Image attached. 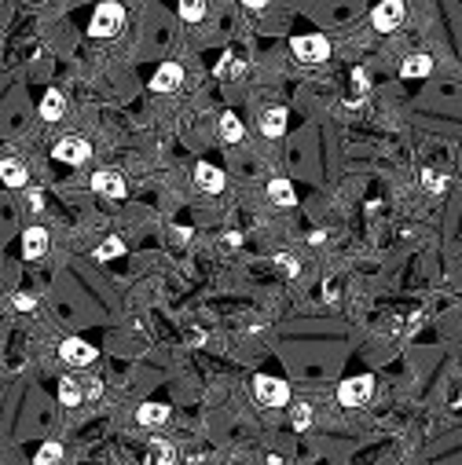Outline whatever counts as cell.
I'll return each instance as SVG.
<instances>
[{
  "mask_svg": "<svg viewBox=\"0 0 462 465\" xmlns=\"http://www.w3.org/2000/svg\"><path fill=\"white\" fill-rule=\"evenodd\" d=\"M224 242H227V246H239V242H242V235H239V231H231V235H224Z\"/></svg>",
  "mask_w": 462,
  "mask_h": 465,
  "instance_id": "34",
  "label": "cell"
},
{
  "mask_svg": "<svg viewBox=\"0 0 462 465\" xmlns=\"http://www.w3.org/2000/svg\"><path fill=\"white\" fill-rule=\"evenodd\" d=\"M26 205H30V213H40V209H45V191H30Z\"/></svg>",
  "mask_w": 462,
  "mask_h": 465,
  "instance_id": "29",
  "label": "cell"
},
{
  "mask_svg": "<svg viewBox=\"0 0 462 465\" xmlns=\"http://www.w3.org/2000/svg\"><path fill=\"white\" fill-rule=\"evenodd\" d=\"M371 392H374V381L367 374L345 377V381L338 385V403L342 407H364V403H371Z\"/></svg>",
  "mask_w": 462,
  "mask_h": 465,
  "instance_id": "5",
  "label": "cell"
},
{
  "mask_svg": "<svg viewBox=\"0 0 462 465\" xmlns=\"http://www.w3.org/2000/svg\"><path fill=\"white\" fill-rule=\"evenodd\" d=\"M169 407H165V403H143L140 411H136V421H140V425H162V421H169Z\"/></svg>",
  "mask_w": 462,
  "mask_h": 465,
  "instance_id": "17",
  "label": "cell"
},
{
  "mask_svg": "<svg viewBox=\"0 0 462 465\" xmlns=\"http://www.w3.org/2000/svg\"><path fill=\"white\" fill-rule=\"evenodd\" d=\"M268 198H271V205H279V209H290L293 202H298L290 180H271V183H268Z\"/></svg>",
  "mask_w": 462,
  "mask_h": 465,
  "instance_id": "16",
  "label": "cell"
},
{
  "mask_svg": "<svg viewBox=\"0 0 462 465\" xmlns=\"http://www.w3.org/2000/svg\"><path fill=\"white\" fill-rule=\"evenodd\" d=\"M184 84V67L180 62H162L151 77V92H176Z\"/></svg>",
  "mask_w": 462,
  "mask_h": 465,
  "instance_id": "9",
  "label": "cell"
},
{
  "mask_svg": "<svg viewBox=\"0 0 462 465\" xmlns=\"http://www.w3.org/2000/svg\"><path fill=\"white\" fill-rule=\"evenodd\" d=\"M180 18L184 23H202L205 18V0H180Z\"/></svg>",
  "mask_w": 462,
  "mask_h": 465,
  "instance_id": "22",
  "label": "cell"
},
{
  "mask_svg": "<svg viewBox=\"0 0 462 465\" xmlns=\"http://www.w3.org/2000/svg\"><path fill=\"white\" fill-rule=\"evenodd\" d=\"M429 74H433V59L426 52H415V55H407L400 62V77L404 81H418V77H429Z\"/></svg>",
  "mask_w": 462,
  "mask_h": 465,
  "instance_id": "12",
  "label": "cell"
},
{
  "mask_svg": "<svg viewBox=\"0 0 462 465\" xmlns=\"http://www.w3.org/2000/svg\"><path fill=\"white\" fill-rule=\"evenodd\" d=\"M276 264H279V268H283V271L290 275V279H293V275H298V271H301V264H298V260H293V257H290V253H276Z\"/></svg>",
  "mask_w": 462,
  "mask_h": 465,
  "instance_id": "26",
  "label": "cell"
},
{
  "mask_svg": "<svg viewBox=\"0 0 462 465\" xmlns=\"http://www.w3.org/2000/svg\"><path fill=\"white\" fill-rule=\"evenodd\" d=\"M323 239H327V231H312V235H308V242H312V246H320Z\"/></svg>",
  "mask_w": 462,
  "mask_h": 465,
  "instance_id": "33",
  "label": "cell"
},
{
  "mask_svg": "<svg viewBox=\"0 0 462 465\" xmlns=\"http://www.w3.org/2000/svg\"><path fill=\"white\" fill-rule=\"evenodd\" d=\"M92 191L118 202V198L129 195V187H125V176L114 173V168H96V173H92Z\"/></svg>",
  "mask_w": 462,
  "mask_h": 465,
  "instance_id": "8",
  "label": "cell"
},
{
  "mask_svg": "<svg viewBox=\"0 0 462 465\" xmlns=\"http://www.w3.org/2000/svg\"><path fill=\"white\" fill-rule=\"evenodd\" d=\"M254 396L261 399L264 407H290V385L283 377H268V374H257L254 377Z\"/></svg>",
  "mask_w": 462,
  "mask_h": 465,
  "instance_id": "3",
  "label": "cell"
},
{
  "mask_svg": "<svg viewBox=\"0 0 462 465\" xmlns=\"http://www.w3.org/2000/svg\"><path fill=\"white\" fill-rule=\"evenodd\" d=\"M264 465H286V461H283L279 454H268V461H264Z\"/></svg>",
  "mask_w": 462,
  "mask_h": 465,
  "instance_id": "35",
  "label": "cell"
},
{
  "mask_svg": "<svg viewBox=\"0 0 462 465\" xmlns=\"http://www.w3.org/2000/svg\"><path fill=\"white\" fill-rule=\"evenodd\" d=\"M114 257H125V242L114 235V239H107L99 249H96V260H114Z\"/></svg>",
  "mask_w": 462,
  "mask_h": 465,
  "instance_id": "24",
  "label": "cell"
},
{
  "mask_svg": "<svg viewBox=\"0 0 462 465\" xmlns=\"http://www.w3.org/2000/svg\"><path fill=\"white\" fill-rule=\"evenodd\" d=\"M352 84H356V92H367V88H371L367 70H352Z\"/></svg>",
  "mask_w": 462,
  "mask_h": 465,
  "instance_id": "30",
  "label": "cell"
},
{
  "mask_svg": "<svg viewBox=\"0 0 462 465\" xmlns=\"http://www.w3.org/2000/svg\"><path fill=\"white\" fill-rule=\"evenodd\" d=\"M151 465H176V451L169 440H151Z\"/></svg>",
  "mask_w": 462,
  "mask_h": 465,
  "instance_id": "20",
  "label": "cell"
},
{
  "mask_svg": "<svg viewBox=\"0 0 462 465\" xmlns=\"http://www.w3.org/2000/svg\"><path fill=\"white\" fill-rule=\"evenodd\" d=\"M290 52L298 62H305V67H320V62L330 59V40L323 33H301L290 40Z\"/></svg>",
  "mask_w": 462,
  "mask_h": 465,
  "instance_id": "1",
  "label": "cell"
},
{
  "mask_svg": "<svg viewBox=\"0 0 462 465\" xmlns=\"http://www.w3.org/2000/svg\"><path fill=\"white\" fill-rule=\"evenodd\" d=\"M217 74H242V62L231 59V55H224V59L217 62Z\"/></svg>",
  "mask_w": 462,
  "mask_h": 465,
  "instance_id": "28",
  "label": "cell"
},
{
  "mask_svg": "<svg viewBox=\"0 0 462 465\" xmlns=\"http://www.w3.org/2000/svg\"><path fill=\"white\" fill-rule=\"evenodd\" d=\"M268 4H264V0H246V11H264Z\"/></svg>",
  "mask_w": 462,
  "mask_h": 465,
  "instance_id": "32",
  "label": "cell"
},
{
  "mask_svg": "<svg viewBox=\"0 0 462 465\" xmlns=\"http://www.w3.org/2000/svg\"><path fill=\"white\" fill-rule=\"evenodd\" d=\"M121 26H125V8L114 4V0H103L89 23V37H118Z\"/></svg>",
  "mask_w": 462,
  "mask_h": 465,
  "instance_id": "2",
  "label": "cell"
},
{
  "mask_svg": "<svg viewBox=\"0 0 462 465\" xmlns=\"http://www.w3.org/2000/svg\"><path fill=\"white\" fill-rule=\"evenodd\" d=\"M96 355H99V348L89 345L85 337H67V341L59 345V359L70 367H89V363H96Z\"/></svg>",
  "mask_w": 462,
  "mask_h": 465,
  "instance_id": "7",
  "label": "cell"
},
{
  "mask_svg": "<svg viewBox=\"0 0 462 465\" xmlns=\"http://www.w3.org/2000/svg\"><path fill=\"white\" fill-rule=\"evenodd\" d=\"M55 161H62V165H85L89 158H92V143L89 139H81V136H62L59 143H55Z\"/></svg>",
  "mask_w": 462,
  "mask_h": 465,
  "instance_id": "6",
  "label": "cell"
},
{
  "mask_svg": "<svg viewBox=\"0 0 462 465\" xmlns=\"http://www.w3.org/2000/svg\"><path fill=\"white\" fill-rule=\"evenodd\" d=\"M0 180H4L8 187H26L30 168L18 161V158H0Z\"/></svg>",
  "mask_w": 462,
  "mask_h": 465,
  "instance_id": "14",
  "label": "cell"
},
{
  "mask_svg": "<svg viewBox=\"0 0 462 465\" xmlns=\"http://www.w3.org/2000/svg\"><path fill=\"white\" fill-rule=\"evenodd\" d=\"M404 18H407L404 0H382V4L371 11V26H374L378 33H393V30H400Z\"/></svg>",
  "mask_w": 462,
  "mask_h": 465,
  "instance_id": "4",
  "label": "cell"
},
{
  "mask_svg": "<svg viewBox=\"0 0 462 465\" xmlns=\"http://www.w3.org/2000/svg\"><path fill=\"white\" fill-rule=\"evenodd\" d=\"M62 114H67V99H62V92H45V99H40V117L45 121H59Z\"/></svg>",
  "mask_w": 462,
  "mask_h": 465,
  "instance_id": "15",
  "label": "cell"
},
{
  "mask_svg": "<svg viewBox=\"0 0 462 465\" xmlns=\"http://www.w3.org/2000/svg\"><path fill=\"white\" fill-rule=\"evenodd\" d=\"M11 304H15L18 311H33V308H37V297H33V293H15Z\"/></svg>",
  "mask_w": 462,
  "mask_h": 465,
  "instance_id": "27",
  "label": "cell"
},
{
  "mask_svg": "<svg viewBox=\"0 0 462 465\" xmlns=\"http://www.w3.org/2000/svg\"><path fill=\"white\" fill-rule=\"evenodd\" d=\"M37 465H59L62 461V443L59 440H48V443H40L37 454H33Z\"/></svg>",
  "mask_w": 462,
  "mask_h": 465,
  "instance_id": "21",
  "label": "cell"
},
{
  "mask_svg": "<svg viewBox=\"0 0 462 465\" xmlns=\"http://www.w3.org/2000/svg\"><path fill=\"white\" fill-rule=\"evenodd\" d=\"M99 392H103V385H99V381H89V392H85V399H96Z\"/></svg>",
  "mask_w": 462,
  "mask_h": 465,
  "instance_id": "31",
  "label": "cell"
},
{
  "mask_svg": "<svg viewBox=\"0 0 462 465\" xmlns=\"http://www.w3.org/2000/svg\"><path fill=\"white\" fill-rule=\"evenodd\" d=\"M242 136H246V129H242V121L235 117V114H220V139H227V143H242Z\"/></svg>",
  "mask_w": 462,
  "mask_h": 465,
  "instance_id": "19",
  "label": "cell"
},
{
  "mask_svg": "<svg viewBox=\"0 0 462 465\" xmlns=\"http://www.w3.org/2000/svg\"><path fill=\"white\" fill-rule=\"evenodd\" d=\"M48 249V231L45 227H26L23 231V257L26 260H40Z\"/></svg>",
  "mask_w": 462,
  "mask_h": 465,
  "instance_id": "11",
  "label": "cell"
},
{
  "mask_svg": "<svg viewBox=\"0 0 462 465\" xmlns=\"http://www.w3.org/2000/svg\"><path fill=\"white\" fill-rule=\"evenodd\" d=\"M418 176H422V187H426L429 195H440V191H444V187H448V176L433 173V168H422V173H418Z\"/></svg>",
  "mask_w": 462,
  "mask_h": 465,
  "instance_id": "25",
  "label": "cell"
},
{
  "mask_svg": "<svg viewBox=\"0 0 462 465\" xmlns=\"http://www.w3.org/2000/svg\"><path fill=\"white\" fill-rule=\"evenodd\" d=\"M59 403H62V407L85 403V392H81V385L74 381V377H62V381H59Z\"/></svg>",
  "mask_w": 462,
  "mask_h": 465,
  "instance_id": "18",
  "label": "cell"
},
{
  "mask_svg": "<svg viewBox=\"0 0 462 465\" xmlns=\"http://www.w3.org/2000/svg\"><path fill=\"white\" fill-rule=\"evenodd\" d=\"M195 187H198V191H205V195H220L224 191V173H220V168L217 165H198L195 168Z\"/></svg>",
  "mask_w": 462,
  "mask_h": 465,
  "instance_id": "10",
  "label": "cell"
},
{
  "mask_svg": "<svg viewBox=\"0 0 462 465\" xmlns=\"http://www.w3.org/2000/svg\"><path fill=\"white\" fill-rule=\"evenodd\" d=\"M286 107H268L264 114H261V132L268 136V139H279L283 132H286Z\"/></svg>",
  "mask_w": 462,
  "mask_h": 465,
  "instance_id": "13",
  "label": "cell"
},
{
  "mask_svg": "<svg viewBox=\"0 0 462 465\" xmlns=\"http://www.w3.org/2000/svg\"><path fill=\"white\" fill-rule=\"evenodd\" d=\"M290 421H293V429L305 432L312 425V407L308 403H290Z\"/></svg>",
  "mask_w": 462,
  "mask_h": 465,
  "instance_id": "23",
  "label": "cell"
}]
</instances>
